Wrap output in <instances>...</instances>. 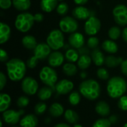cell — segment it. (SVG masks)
<instances>
[{
    "mask_svg": "<svg viewBox=\"0 0 127 127\" xmlns=\"http://www.w3.org/2000/svg\"><path fill=\"white\" fill-rule=\"evenodd\" d=\"M7 73L9 79L17 82L22 80L26 73V65L20 59L13 58L6 63Z\"/></svg>",
    "mask_w": 127,
    "mask_h": 127,
    "instance_id": "obj_1",
    "label": "cell"
},
{
    "mask_svg": "<svg viewBox=\"0 0 127 127\" xmlns=\"http://www.w3.org/2000/svg\"><path fill=\"white\" fill-rule=\"evenodd\" d=\"M79 91L81 95L89 100H97L101 94V88L99 83L93 79L83 81L80 84Z\"/></svg>",
    "mask_w": 127,
    "mask_h": 127,
    "instance_id": "obj_2",
    "label": "cell"
},
{
    "mask_svg": "<svg viewBox=\"0 0 127 127\" xmlns=\"http://www.w3.org/2000/svg\"><path fill=\"white\" fill-rule=\"evenodd\" d=\"M106 90L109 96L112 98L117 99L124 96L127 91V83L121 77H113L109 80Z\"/></svg>",
    "mask_w": 127,
    "mask_h": 127,
    "instance_id": "obj_3",
    "label": "cell"
},
{
    "mask_svg": "<svg viewBox=\"0 0 127 127\" xmlns=\"http://www.w3.org/2000/svg\"><path fill=\"white\" fill-rule=\"evenodd\" d=\"M35 19L33 14L28 12H23L16 16L15 20V27L19 31L22 33H26L32 28Z\"/></svg>",
    "mask_w": 127,
    "mask_h": 127,
    "instance_id": "obj_4",
    "label": "cell"
},
{
    "mask_svg": "<svg viewBox=\"0 0 127 127\" xmlns=\"http://www.w3.org/2000/svg\"><path fill=\"white\" fill-rule=\"evenodd\" d=\"M39 79L45 86L52 88L54 90L55 89V85L58 82L57 71L50 66H45L40 70Z\"/></svg>",
    "mask_w": 127,
    "mask_h": 127,
    "instance_id": "obj_5",
    "label": "cell"
},
{
    "mask_svg": "<svg viewBox=\"0 0 127 127\" xmlns=\"http://www.w3.org/2000/svg\"><path fill=\"white\" fill-rule=\"evenodd\" d=\"M46 42L50 48L54 51H57L63 48L65 45V39L63 31L58 29L52 30L49 33Z\"/></svg>",
    "mask_w": 127,
    "mask_h": 127,
    "instance_id": "obj_6",
    "label": "cell"
},
{
    "mask_svg": "<svg viewBox=\"0 0 127 127\" xmlns=\"http://www.w3.org/2000/svg\"><path fill=\"white\" fill-rule=\"evenodd\" d=\"M60 30L64 33H72L76 32L78 28V23L74 18L71 16H65L61 19L59 22Z\"/></svg>",
    "mask_w": 127,
    "mask_h": 127,
    "instance_id": "obj_7",
    "label": "cell"
},
{
    "mask_svg": "<svg viewBox=\"0 0 127 127\" xmlns=\"http://www.w3.org/2000/svg\"><path fill=\"white\" fill-rule=\"evenodd\" d=\"M21 87L25 94L28 95H34L38 92L39 84L34 78L26 77L22 80Z\"/></svg>",
    "mask_w": 127,
    "mask_h": 127,
    "instance_id": "obj_8",
    "label": "cell"
},
{
    "mask_svg": "<svg viewBox=\"0 0 127 127\" xmlns=\"http://www.w3.org/2000/svg\"><path fill=\"white\" fill-rule=\"evenodd\" d=\"M25 114L23 109L16 111L14 109H7L2 112V118L4 121L10 125H15L20 121L21 117Z\"/></svg>",
    "mask_w": 127,
    "mask_h": 127,
    "instance_id": "obj_9",
    "label": "cell"
},
{
    "mask_svg": "<svg viewBox=\"0 0 127 127\" xmlns=\"http://www.w3.org/2000/svg\"><path fill=\"white\" fill-rule=\"evenodd\" d=\"M115 21L121 26L127 25V7L124 4L116 5L112 11Z\"/></svg>",
    "mask_w": 127,
    "mask_h": 127,
    "instance_id": "obj_10",
    "label": "cell"
},
{
    "mask_svg": "<svg viewBox=\"0 0 127 127\" xmlns=\"http://www.w3.org/2000/svg\"><path fill=\"white\" fill-rule=\"evenodd\" d=\"M101 27V22L99 19L95 16H90L86 22L84 29L86 34L89 36H95L97 34Z\"/></svg>",
    "mask_w": 127,
    "mask_h": 127,
    "instance_id": "obj_11",
    "label": "cell"
},
{
    "mask_svg": "<svg viewBox=\"0 0 127 127\" xmlns=\"http://www.w3.org/2000/svg\"><path fill=\"white\" fill-rule=\"evenodd\" d=\"M74 89V83L66 79L61 80L57 83L55 85L54 91L57 93L59 95H65L67 94H69Z\"/></svg>",
    "mask_w": 127,
    "mask_h": 127,
    "instance_id": "obj_12",
    "label": "cell"
},
{
    "mask_svg": "<svg viewBox=\"0 0 127 127\" xmlns=\"http://www.w3.org/2000/svg\"><path fill=\"white\" fill-rule=\"evenodd\" d=\"M51 48L47 43H39L33 50V54L39 60H44L46 58H48L51 53Z\"/></svg>",
    "mask_w": 127,
    "mask_h": 127,
    "instance_id": "obj_13",
    "label": "cell"
},
{
    "mask_svg": "<svg viewBox=\"0 0 127 127\" xmlns=\"http://www.w3.org/2000/svg\"><path fill=\"white\" fill-rule=\"evenodd\" d=\"M68 42L71 47L75 49H79L84 46L85 39L83 35L79 32L72 33L68 37Z\"/></svg>",
    "mask_w": 127,
    "mask_h": 127,
    "instance_id": "obj_14",
    "label": "cell"
},
{
    "mask_svg": "<svg viewBox=\"0 0 127 127\" xmlns=\"http://www.w3.org/2000/svg\"><path fill=\"white\" fill-rule=\"evenodd\" d=\"M64 60H65V56L61 52L57 51L51 52L48 58V64L52 68L60 66L61 65H63Z\"/></svg>",
    "mask_w": 127,
    "mask_h": 127,
    "instance_id": "obj_15",
    "label": "cell"
},
{
    "mask_svg": "<svg viewBox=\"0 0 127 127\" xmlns=\"http://www.w3.org/2000/svg\"><path fill=\"white\" fill-rule=\"evenodd\" d=\"M72 14L74 18L80 20H87L91 16L90 10L82 5L76 7L72 11Z\"/></svg>",
    "mask_w": 127,
    "mask_h": 127,
    "instance_id": "obj_16",
    "label": "cell"
},
{
    "mask_svg": "<svg viewBox=\"0 0 127 127\" xmlns=\"http://www.w3.org/2000/svg\"><path fill=\"white\" fill-rule=\"evenodd\" d=\"M19 125L20 127H36L38 125V118L36 115H27L20 120Z\"/></svg>",
    "mask_w": 127,
    "mask_h": 127,
    "instance_id": "obj_17",
    "label": "cell"
},
{
    "mask_svg": "<svg viewBox=\"0 0 127 127\" xmlns=\"http://www.w3.org/2000/svg\"><path fill=\"white\" fill-rule=\"evenodd\" d=\"M11 31L10 26L4 22L0 23V44H4L8 41L10 37Z\"/></svg>",
    "mask_w": 127,
    "mask_h": 127,
    "instance_id": "obj_18",
    "label": "cell"
},
{
    "mask_svg": "<svg viewBox=\"0 0 127 127\" xmlns=\"http://www.w3.org/2000/svg\"><path fill=\"white\" fill-rule=\"evenodd\" d=\"M92 62L97 65V66H101L105 63L106 57H104L103 54L101 52L100 48H97L95 49H93L92 52Z\"/></svg>",
    "mask_w": 127,
    "mask_h": 127,
    "instance_id": "obj_19",
    "label": "cell"
},
{
    "mask_svg": "<svg viewBox=\"0 0 127 127\" xmlns=\"http://www.w3.org/2000/svg\"><path fill=\"white\" fill-rule=\"evenodd\" d=\"M49 114L51 116L54 118H59L64 115L65 109L63 106L60 103H54L51 104V106L49 107L48 109Z\"/></svg>",
    "mask_w": 127,
    "mask_h": 127,
    "instance_id": "obj_20",
    "label": "cell"
},
{
    "mask_svg": "<svg viewBox=\"0 0 127 127\" xmlns=\"http://www.w3.org/2000/svg\"><path fill=\"white\" fill-rule=\"evenodd\" d=\"M95 111L99 115L106 117L110 114V107L106 101H99L95 106Z\"/></svg>",
    "mask_w": 127,
    "mask_h": 127,
    "instance_id": "obj_21",
    "label": "cell"
},
{
    "mask_svg": "<svg viewBox=\"0 0 127 127\" xmlns=\"http://www.w3.org/2000/svg\"><path fill=\"white\" fill-rule=\"evenodd\" d=\"M58 5V0H41L40 7L46 13L52 12Z\"/></svg>",
    "mask_w": 127,
    "mask_h": 127,
    "instance_id": "obj_22",
    "label": "cell"
},
{
    "mask_svg": "<svg viewBox=\"0 0 127 127\" xmlns=\"http://www.w3.org/2000/svg\"><path fill=\"white\" fill-rule=\"evenodd\" d=\"M22 44L28 50H34L38 45L36 38L31 35L25 36L22 39Z\"/></svg>",
    "mask_w": 127,
    "mask_h": 127,
    "instance_id": "obj_23",
    "label": "cell"
},
{
    "mask_svg": "<svg viewBox=\"0 0 127 127\" xmlns=\"http://www.w3.org/2000/svg\"><path fill=\"white\" fill-rule=\"evenodd\" d=\"M54 90L49 87V86H45V87H42L41 88L38 92H37V95H38V97L40 100L42 101H45V100H48V99H50L53 95V92Z\"/></svg>",
    "mask_w": 127,
    "mask_h": 127,
    "instance_id": "obj_24",
    "label": "cell"
},
{
    "mask_svg": "<svg viewBox=\"0 0 127 127\" xmlns=\"http://www.w3.org/2000/svg\"><path fill=\"white\" fill-rule=\"evenodd\" d=\"M122 57H118L113 55H109L106 57L105 64L109 68H116L118 65H121L123 63Z\"/></svg>",
    "mask_w": 127,
    "mask_h": 127,
    "instance_id": "obj_25",
    "label": "cell"
},
{
    "mask_svg": "<svg viewBox=\"0 0 127 127\" xmlns=\"http://www.w3.org/2000/svg\"><path fill=\"white\" fill-rule=\"evenodd\" d=\"M102 48L106 52L109 53V54H115V53H117L118 51V46L117 43L112 39L105 40L102 44Z\"/></svg>",
    "mask_w": 127,
    "mask_h": 127,
    "instance_id": "obj_26",
    "label": "cell"
},
{
    "mask_svg": "<svg viewBox=\"0 0 127 127\" xmlns=\"http://www.w3.org/2000/svg\"><path fill=\"white\" fill-rule=\"evenodd\" d=\"M11 103V97L6 93L0 94V112H4L8 109Z\"/></svg>",
    "mask_w": 127,
    "mask_h": 127,
    "instance_id": "obj_27",
    "label": "cell"
},
{
    "mask_svg": "<svg viewBox=\"0 0 127 127\" xmlns=\"http://www.w3.org/2000/svg\"><path fill=\"white\" fill-rule=\"evenodd\" d=\"M92 61V57L89 54L80 55L79 60H77V65L81 70H86L91 65Z\"/></svg>",
    "mask_w": 127,
    "mask_h": 127,
    "instance_id": "obj_28",
    "label": "cell"
},
{
    "mask_svg": "<svg viewBox=\"0 0 127 127\" xmlns=\"http://www.w3.org/2000/svg\"><path fill=\"white\" fill-rule=\"evenodd\" d=\"M13 7L19 11L28 10L31 5V0H13Z\"/></svg>",
    "mask_w": 127,
    "mask_h": 127,
    "instance_id": "obj_29",
    "label": "cell"
},
{
    "mask_svg": "<svg viewBox=\"0 0 127 127\" xmlns=\"http://www.w3.org/2000/svg\"><path fill=\"white\" fill-rule=\"evenodd\" d=\"M64 118L65 121L71 124H76L79 121L78 114L71 109H67L66 111H65Z\"/></svg>",
    "mask_w": 127,
    "mask_h": 127,
    "instance_id": "obj_30",
    "label": "cell"
},
{
    "mask_svg": "<svg viewBox=\"0 0 127 127\" xmlns=\"http://www.w3.org/2000/svg\"><path fill=\"white\" fill-rule=\"evenodd\" d=\"M80 54L75 48H68L65 54V58L68 63H75L80 58Z\"/></svg>",
    "mask_w": 127,
    "mask_h": 127,
    "instance_id": "obj_31",
    "label": "cell"
},
{
    "mask_svg": "<svg viewBox=\"0 0 127 127\" xmlns=\"http://www.w3.org/2000/svg\"><path fill=\"white\" fill-rule=\"evenodd\" d=\"M63 71L65 74L71 77L74 76L77 73V67L72 63H68L63 65Z\"/></svg>",
    "mask_w": 127,
    "mask_h": 127,
    "instance_id": "obj_32",
    "label": "cell"
},
{
    "mask_svg": "<svg viewBox=\"0 0 127 127\" xmlns=\"http://www.w3.org/2000/svg\"><path fill=\"white\" fill-rule=\"evenodd\" d=\"M121 30L120 29L119 27L117 26H113L110 28L108 32V35L112 40L118 39L119 37L121 36Z\"/></svg>",
    "mask_w": 127,
    "mask_h": 127,
    "instance_id": "obj_33",
    "label": "cell"
},
{
    "mask_svg": "<svg viewBox=\"0 0 127 127\" xmlns=\"http://www.w3.org/2000/svg\"><path fill=\"white\" fill-rule=\"evenodd\" d=\"M81 100V97L79 92H72L70 93L68 97V102L71 106H77L80 103Z\"/></svg>",
    "mask_w": 127,
    "mask_h": 127,
    "instance_id": "obj_34",
    "label": "cell"
},
{
    "mask_svg": "<svg viewBox=\"0 0 127 127\" xmlns=\"http://www.w3.org/2000/svg\"><path fill=\"white\" fill-rule=\"evenodd\" d=\"M47 109V105L44 102H39L34 106V112L36 115H43Z\"/></svg>",
    "mask_w": 127,
    "mask_h": 127,
    "instance_id": "obj_35",
    "label": "cell"
},
{
    "mask_svg": "<svg viewBox=\"0 0 127 127\" xmlns=\"http://www.w3.org/2000/svg\"><path fill=\"white\" fill-rule=\"evenodd\" d=\"M111 126H112V124L109 121V120L108 118H100L97 120L94 123L92 127H111Z\"/></svg>",
    "mask_w": 127,
    "mask_h": 127,
    "instance_id": "obj_36",
    "label": "cell"
},
{
    "mask_svg": "<svg viewBox=\"0 0 127 127\" xmlns=\"http://www.w3.org/2000/svg\"><path fill=\"white\" fill-rule=\"evenodd\" d=\"M30 103V99L27 96H25V95H22V96H20L18 99H17V101H16V105L20 109H23V108H25L26 106H28Z\"/></svg>",
    "mask_w": 127,
    "mask_h": 127,
    "instance_id": "obj_37",
    "label": "cell"
},
{
    "mask_svg": "<svg viewBox=\"0 0 127 127\" xmlns=\"http://www.w3.org/2000/svg\"><path fill=\"white\" fill-rule=\"evenodd\" d=\"M68 11V5L65 2H61L58 4L57 7V13L59 15L65 16Z\"/></svg>",
    "mask_w": 127,
    "mask_h": 127,
    "instance_id": "obj_38",
    "label": "cell"
},
{
    "mask_svg": "<svg viewBox=\"0 0 127 127\" xmlns=\"http://www.w3.org/2000/svg\"><path fill=\"white\" fill-rule=\"evenodd\" d=\"M98 45H99V39L96 36H92L89 37L87 40V46L89 48L95 49L97 48Z\"/></svg>",
    "mask_w": 127,
    "mask_h": 127,
    "instance_id": "obj_39",
    "label": "cell"
},
{
    "mask_svg": "<svg viewBox=\"0 0 127 127\" xmlns=\"http://www.w3.org/2000/svg\"><path fill=\"white\" fill-rule=\"evenodd\" d=\"M97 75L99 79L103 80H106L109 77V71L106 68H98V70L97 71Z\"/></svg>",
    "mask_w": 127,
    "mask_h": 127,
    "instance_id": "obj_40",
    "label": "cell"
},
{
    "mask_svg": "<svg viewBox=\"0 0 127 127\" xmlns=\"http://www.w3.org/2000/svg\"><path fill=\"white\" fill-rule=\"evenodd\" d=\"M118 106L122 111H127V95H124L120 97Z\"/></svg>",
    "mask_w": 127,
    "mask_h": 127,
    "instance_id": "obj_41",
    "label": "cell"
},
{
    "mask_svg": "<svg viewBox=\"0 0 127 127\" xmlns=\"http://www.w3.org/2000/svg\"><path fill=\"white\" fill-rule=\"evenodd\" d=\"M39 59L36 57V56H32L28 60H27V66L29 68H34L37 64H38V62H39Z\"/></svg>",
    "mask_w": 127,
    "mask_h": 127,
    "instance_id": "obj_42",
    "label": "cell"
},
{
    "mask_svg": "<svg viewBox=\"0 0 127 127\" xmlns=\"http://www.w3.org/2000/svg\"><path fill=\"white\" fill-rule=\"evenodd\" d=\"M13 1L11 0H0V7L1 9L6 10L11 7Z\"/></svg>",
    "mask_w": 127,
    "mask_h": 127,
    "instance_id": "obj_43",
    "label": "cell"
},
{
    "mask_svg": "<svg viewBox=\"0 0 127 127\" xmlns=\"http://www.w3.org/2000/svg\"><path fill=\"white\" fill-rule=\"evenodd\" d=\"M6 83H7L6 76L4 75V74L3 72H1L0 73V89L1 90H2L4 89Z\"/></svg>",
    "mask_w": 127,
    "mask_h": 127,
    "instance_id": "obj_44",
    "label": "cell"
},
{
    "mask_svg": "<svg viewBox=\"0 0 127 127\" xmlns=\"http://www.w3.org/2000/svg\"><path fill=\"white\" fill-rule=\"evenodd\" d=\"M8 60V55L6 51H4V49H1L0 50V61L2 63L4 62H7Z\"/></svg>",
    "mask_w": 127,
    "mask_h": 127,
    "instance_id": "obj_45",
    "label": "cell"
},
{
    "mask_svg": "<svg viewBox=\"0 0 127 127\" xmlns=\"http://www.w3.org/2000/svg\"><path fill=\"white\" fill-rule=\"evenodd\" d=\"M78 52L80 55H84V54H89L90 53V51H89L88 46L87 47L83 46L82 48L78 49Z\"/></svg>",
    "mask_w": 127,
    "mask_h": 127,
    "instance_id": "obj_46",
    "label": "cell"
},
{
    "mask_svg": "<svg viewBox=\"0 0 127 127\" xmlns=\"http://www.w3.org/2000/svg\"><path fill=\"white\" fill-rule=\"evenodd\" d=\"M121 71L122 73L127 76V59L124 60L122 64L121 65Z\"/></svg>",
    "mask_w": 127,
    "mask_h": 127,
    "instance_id": "obj_47",
    "label": "cell"
},
{
    "mask_svg": "<svg viewBox=\"0 0 127 127\" xmlns=\"http://www.w3.org/2000/svg\"><path fill=\"white\" fill-rule=\"evenodd\" d=\"M33 16H34V19H35V21H36V22H42V21L43 20V19H44L43 15H42V13H37L34 14V15H33Z\"/></svg>",
    "mask_w": 127,
    "mask_h": 127,
    "instance_id": "obj_48",
    "label": "cell"
},
{
    "mask_svg": "<svg viewBox=\"0 0 127 127\" xmlns=\"http://www.w3.org/2000/svg\"><path fill=\"white\" fill-rule=\"evenodd\" d=\"M109 121L111 122L112 124H115L117 123V121H118V118L117 115H111V116H110V118H109Z\"/></svg>",
    "mask_w": 127,
    "mask_h": 127,
    "instance_id": "obj_49",
    "label": "cell"
},
{
    "mask_svg": "<svg viewBox=\"0 0 127 127\" xmlns=\"http://www.w3.org/2000/svg\"><path fill=\"white\" fill-rule=\"evenodd\" d=\"M75 4H78V5H84L85 4H86L88 2L89 0H74Z\"/></svg>",
    "mask_w": 127,
    "mask_h": 127,
    "instance_id": "obj_50",
    "label": "cell"
},
{
    "mask_svg": "<svg viewBox=\"0 0 127 127\" xmlns=\"http://www.w3.org/2000/svg\"><path fill=\"white\" fill-rule=\"evenodd\" d=\"M122 37H123L124 40L126 42H127V27L125 28L122 31Z\"/></svg>",
    "mask_w": 127,
    "mask_h": 127,
    "instance_id": "obj_51",
    "label": "cell"
},
{
    "mask_svg": "<svg viewBox=\"0 0 127 127\" xmlns=\"http://www.w3.org/2000/svg\"><path fill=\"white\" fill-rule=\"evenodd\" d=\"M54 127H71L68 124H65V123H60V124H56Z\"/></svg>",
    "mask_w": 127,
    "mask_h": 127,
    "instance_id": "obj_52",
    "label": "cell"
},
{
    "mask_svg": "<svg viewBox=\"0 0 127 127\" xmlns=\"http://www.w3.org/2000/svg\"><path fill=\"white\" fill-rule=\"evenodd\" d=\"M86 77H87V73L86 71H82L80 73V77L82 79H85V78H86Z\"/></svg>",
    "mask_w": 127,
    "mask_h": 127,
    "instance_id": "obj_53",
    "label": "cell"
},
{
    "mask_svg": "<svg viewBox=\"0 0 127 127\" xmlns=\"http://www.w3.org/2000/svg\"><path fill=\"white\" fill-rule=\"evenodd\" d=\"M83 127V126H82V125H80V124H74V127Z\"/></svg>",
    "mask_w": 127,
    "mask_h": 127,
    "instance_id": "obj_54",
    "label": "cell"
},
{
    "mask_svg": "<svg viewBox=\"0 0 127 127\" xmlns=\"http://www.w3.org/2000/svg\"><path fill=\"white\" fill-rule=\"evenodd\" d=\"M50 121H51V120H50L49 118H46V119H45V123H46V124H48V123H50V122H49Z\"/></svg>",
    "mask_w": 127,
    "mask_h": 127,
    "instance_id": "obj_55",
    "label": "cell"
},
{
    "mask_svg": "<svg viewBox=\"0 0 127 127\" xmlns=\"http://www.w3.org/2000/svg\"><path fill=\"white\" fill-rule=\"evenodd\" d=\"M123 127H127V124H124V125L123 126Z\"/></svg>",
    "mask_w": 127,
    "mask_h": 127,
    "instance_id": "obj_56",
    "label": "cell"
},
{
    "mask_svg": "<svg viewBox=\"0 0 127 127\" xmlns=\"http://www.w3.org/2000/svg\"><path fill=\"white\" fill-rule=\"evenodd\" d=\"M58 1H63V0H58Z\"/></svg>",
    "mask_w": 127,
    "mask_h": 127,
    "instance_id": "obj_57",
    "label": "cell"
},
{
    "mask_svg": "<svg viewBox=\"0 0 127 127\" xmlns=\"http://www.w3.org/2000/svg\"></svg>",
    "mask_w": 127,
    "mask_h": 127,
    "instance_id": "obj_58",
    "label": "cell"
}]
</instances>
